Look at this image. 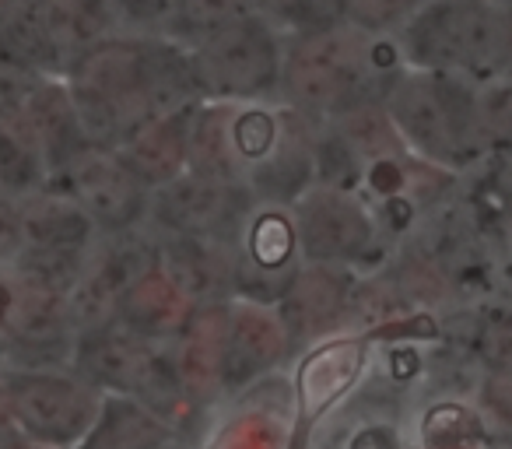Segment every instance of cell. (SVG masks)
Returning a JSON list of instances; mask_svg holds the SVG:
<instances>
[{"instance_id":"cell-14","label":"cell","mask_w":512,"mask_h":449,"mask_svg":"<svg viewBox=\"0 0 512 449\" xmlns=\"http://www.w3.org/2000/svg\"><path fill=\"white\" fill-rule=\"evenodd\" d=\"M281 351H285V330L264 309H239L235 316H228L225 372L228 365L242 362L239 376H253V372L278 362Z\"/></svg>"},{"instance_id":"cell-17","label":"cell","mask_w":512,"mask_h":449,"mask_svg":"<svg viewBox=\"0 0 512 449\" xmlns=\"http://www.w3.org/2000/svg\"><path fill=\"white\" fill-rule=\"evenodd\" d=\"M295 246H299L295 221L288 218L285 211H278V207L256 214L253 225H249V232H246L249 260H253L256 267H267V271H281V267L295 257Z\"/></svg>"},{"instance_id":"cell-13","label":"cell","mask_w":512,"mask_h":449,"mask_svg":"<svg viewBox=\"0 0 512 449\" xmlns=\"http://www.w3.org/2000/svg\"><path fill=\"white\" fill-rule=\"evenodd\" d=\"M39 8H43L46 25L67 60H74L99 39L120 32L109 0H39Z\"/></svg>"},{"instance_id":"cell-22","label":"cell","mask_w":512,"mask_h":449,"mask_svg":"<svg viewBox=\"0 0 512 449\" xmlns=\"http://www.w3.org/2000/svg\"><path fill=\"white\" fill-rule=\"evenodd\" d=\"M344 22L372 36H393L425 0H341Z\"/></svg>"},{"instance_id":"cell-12","label":"cell","mask_w":512,"mask_h":449,"mask_svg":"<svg viewBox=\"0 0 512 449\" xmlns=\"http://www.w3.org/2000/svg\"><path fill=\"white\" fill-rule=\"evenodd\" d=\"M228 355V316L221 309L197 313L190 330V341L183 348V379L197 397H214V390L225 379Z\"/></svg>"},{"instance_id":"cell-20","label":"cell","mask_w":512,"mask_h":449,"mask_svg":"<svg viewBox=\"0 0 512 449\" xmlns=\"http://www.w3.org/2000/svg\"><path fill=\"white\" fill-rule=\"evenodd\" d=\"M246 0H179V15L172 25V36L183 39L186 46L200 43L211 32H218L221 25L235 22L239 15H246Z\"/></svg>"},{"instance_id":"cell-16","label":"cell","mask_w":512,"mask_h":449,"mask_svg":"<svg viewBox=\"0 0 512 449\" xmlns=\"http://www.w3.org/2000/svg\"><path fill=\"white\" fill-rule=\"evenodd\" d=\"M246 4L249 11L264 15L281 36H299L344 22L341 0H246Z\"/></svg>"},{"instance_id":"cell-24","label":"cell","mask_w":512,"mask_h":449,"mask_svg":"<svg viewBox=\"0 0 512 449\" xmlns=\"http://www.w3.org/2000/svg\"><path fill=\"white\" fill-rule=\"evenodd\" d=\"M484 404L502 425L512 428V376H495L491 383H484Z\"/></svg>"},{"instance_id":"cell-5","label":"cell","mask_w":512,"mask_h":449,"mask_svg":"<svg viewBox=\"0 0 512 449\" xmlns=\"http://www.w3.org/2000/svg\"><path fill=\"white\" fill-rule=\"evenodd\" d=\"M372 214L351 190L313 183L295 200V236L313 264L355 260L372 243Z\"/></svg>"},{"instance_id":"cell-8","label":"cell","mask_w":512,"mask_h":449,"mask_svg":"<svg viewBox=\"0 0 512 449\" xmlns=\"http://www.w3.org/2000/svg\"><path fill=\"white\" fill-rule=\"evenodd\" d=\"M74 190L92 218L106 225H130L144 211L148 183H141V176L120 155L88 148L74 155Z\"/></svg>"},{"instance_id":"cell-23","label":"cell","mask_w":512,"mask_h":449,"mask_svg":"<svg viewBox=\"0 0 512 449\" xmlns=\"http://www.w3.org/2000/svg\"><path fill=\"white\" fill-rule=\"evenodd\" d=\"M484 358L498 365V372H512V320H495L481 337Z\"/></svg>"},{"instance_id":"cell-18","label":"cell","mask_w":512,"mask_h":449,"mask_svg":"<svg viewBox=\"0 0 512 449\" xmlns=\"http://www.w3.org/2000/svg\"><path fill=\"white\" fill-rule=\"evenodd\" d=\"M313 169H316V183L330 186V190H355L362 183V155L344 141V134L334 123H330V130L316 134Z\"/></svg>"},{"instance_id":"cell-15","label":"cell","mask_w":512,"mask_h":449,"mask_svg":"<svg viewBox=\"0 0 512 449\" xmlns=\"http://www.w3.org/2000/svg\"><path fill=\"white\" fill-rule=\"evenodd\" d=\"M330 123H334V127L344 134V141H348L362 158H369V162H376V158H400L407 151L404 137H400V130L393 127L390 113H386L383 95L355 102V106L344 109V113L334 116Z\"/></svg>"},{"instance_id":"cell-11","label":"cell","mask_w":512,"mask_h":449,"mask_svg":"<svg viewBox=\"0 0 512 449\" xmlns=\"http://www.w3.org/2000/svg\"><path fill=\"white\" fill-rule=\"evenodd\" d=\"M344 281L327 264H313L288 281L285 292V323L292 334H316L334 323L344 309Z\"/></svg>"},{"instance_id":"cell-2","label":"cell","mask_w":512,"mask_h":449,"mask_svg":"<svg viewBox=\"0 0 512 449\" xmlns=\"http://www.w3.org/2000/svg\"><path fill=\"white\" fill-rule=\"evenodd\" d=\"M400 64L484 81L505 74V0H425L397 32Z\"/></svg>"},{"instance_id":"cell-1","label":"cell","mask_w":512,"mask_h":449,"mask_svg":"<svg viewBox=\"0 0 512 449\" xmlns=\"http://www.w3.org/2000/svg\"><path fill=\"white\" fill-rule=\"evenodd\" d=\"M400 67L393 36H372L341 22L285 36L281 95L309 120H334L355 102L383 95Z\"/></svg>"},{"instance_id":"cell-6","label":"cell","mask_w":512,"mask_h":449,"mask_svg":"<svg viewBox=\"0 0 512 449\" xmlns=\"http://www.w3.org/2000/svg\"><path fill=\"white\" fill-rule=\"evenodd\" d=\"M369 355L365 337H341L313 348L295 372V428L288 449H306L316 421L358 383Z\"/></svg>"},{"instance_id":"cell-7","label":"cell","mask_w":512,"mask_h":449,"mask_svg":"<svg viewBox=\"0 0 512 449\" xmlns=\"http://www.w3.org/2000/svg\"><path fill=\"white\" fill-rule=\"evenodd\" d=\"M249 200H253V193H249L246 183H228V179L183 169L176 179L162 183L158 214L179 236L218 239L225 229L239 225Z\"/></svg>"},{"instance_id":"cell-21","label":"cell","mask_w":512,"mask_h":449,"mask_svg":"<svg viewBox=\"0 0 512 449\" xmlns=\"http://www.w3.org/2000/svg\"><path fill=\"white\" fill-rule=\"evenodd\" d=\"M120 32L137 36H172L179 15V0H109Z\"/></svg>"},{"instance_id":"cell-4","label":"cell","mask_w":512,"mask_h":449,"mask_svg":"<svg viewBox=\"0 0 512 449\" xmlns=\"http://www.w3.org/2000/svg\"><path fill=\"white\" fill-rule=\"evenodd\" d=\"M204 99L256 102L281 92L285 36L264 15L246 11L190 46Z\"/></svg>"},{"instance_id":"cell-26","label":"cell","mask_w":512,"mask_h":449,"mask_svg":"<svg viewBox=\"0 0 512 449\" xmlns=\"http://www.w3.org/2000/svg\"><path fill=\"white\" fill-rule=\"evenodd\" d=\"M8 4H11V0H0V11H4V8H8Z\"/></svg>"},{"instance_id":"cell-19","label":"cell","mask_w":512,"mask_h":449,"mask_svg":"<svg viewBox=\"0 0 512 449\" xmlns=\"http://www.w3.org/2000/svg\"><path fill=\"white\" fill-rule=\"evenodd\" d=\"M425 449H481V421L460 404H439L425 414L421 425Z\"/></svg>"},{"instance_id":"cell-25","label":"cell","mask_w":512,"mask_h":449,"mask_svg":"<svg viewBox=\"0 0 512 449\" xmlns=\"http://www.w3.org/2000/svg\"><path fill=\"white\" fill-rule=\"evenodd\" d=\"M505 71H512V0H505Z\"/></svg>"},{"instance_id":"cell-10","label":"cell","mask_w":512,"mask_h":449,"mask_svg":"<svg viewBox=\"0 0 512 449\" xmlns=\"http://www.w3.org/2000/svg\"><path fill=\"white\" fill-rule=\"evenodd\" d=\"M193 109L172 116H144L141 123H134L120 137V158L141 176V183L162 186L186 169V141H190Z\"/></svg>"},{"instance_id":"cell-9","label":"cell","mask_w":512,"mask_h":449,"mask_svg":"<svg viewBox=\"0 0 512 449\" xmlns=\"http://www.w3.org/2000/svg\"><path fill=\"white\" fill-rule=\"evenodd\" d=\"M0 67L29 78H64L71 60L53 39L39 0H11L0 11Z\"/></svg>"},{"instance_id":"cell-3","label":"cell","mask_w":512,"mask_h":449,"mask_svg":"<svg viewBox=\"0 0 512 449\" xmlns=\"http://www.w3.org/2000/svg\"><path fill=\"white\" fill-rule=\"evenodd\" d=\"M386 113L407 148L439 165H463L484 148L477 81L449 71L400 67L383 92Z\"/></svg>"}]
</instances>
